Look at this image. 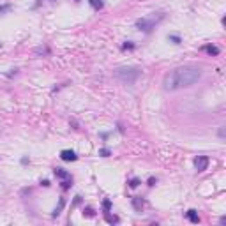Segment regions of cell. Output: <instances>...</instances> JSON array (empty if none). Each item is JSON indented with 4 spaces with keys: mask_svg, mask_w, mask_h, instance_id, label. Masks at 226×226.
Instances as JSON below:
<instances>
[{
    "mask_svg": "<svg viewBox=\"0 0 226 226\" xmlns=\"http://www.w3.org/2000/svg\"><path fill=\"white\" fill-rule=\"evenodd\" d=\"M202 78V69L196 65H182V67L173 69L172 73H168L162 80L164 90H178L184 87H191Z\"/></svg>",
    "mask_w": 226,
    "mask_h": 226,
    "instance_id": "6da1fadb",
    "label": "cell"
},
{
    "mask_svg": "<svg viewBox=\"0 0 226 226\" xmlns=\"http://www.w3.org/2000/svg\"><path fill=\"white\" fill-rule=\"evenodd\" d=\"M113 74H115V78H117L118 81H122V83H126V85H131L140 78L141 71L138 67H118V69H115Z\"/></svg>",
    "mask_w": 226,
    "mask_h": 226,
    "instance_id": "7a4b0ae2",
    "label": "cell"
},
{
    "mask_svg": "<svg viewBox=\"0 0 226 226\" xmlns=\"http://www.w3.org/2000/svg\"><path fill=\"white\" fill-rule=\"evenodd\" d=\"M159 20H162V14H159L157 18L156 16H150V18H141V20L136 21L138 30H143V32H150V30L159 23Z\"/></svg>",
    "mask_w": 226,
    "mask_h": 226,
    "instance_id": "3957f363",
    "label": "cell"
},
{
    "mask_svg": "<svg viewBox=\"0 0 226 226\" xmlns=\"http://www.w3.org/2000/svg\"><path fill=\"white\" fill-rule=\"evenodd\" d=\"M194 166H196L198 172H205L207 166H208V157H207V156H198V157L194 159Z\"/></svg>",
    "mask_w": 226,
    "mask_h": 226,
    "instance_id": "277c9868",
    "label": "cell"
},
{
    "mask_svg": "<svg viewBox=\"0 0 226 226\" xmlns=\"http://www.w3.org/2000/svg\"><path fill=\"white\" fill-rule=\"evenodd\" d=\"M60 157H62V161H76L78 156H76L73 150H62V152H60Z\"/></svg>",
    "mask_w": 226,
    "mask_h": 226,
    "instance_id": "5b68a950",
    "label": "cell"
},
{
    "mask_svg": "<svg viewBox=\"0 0 226 226\" xmlns=\"http://www.w3.org/2000/svg\"><path fill=\"white\" fill-rule=\"evenodd\" d=\"M55 177L62 178V180H69V178H71V175H69L65 170H62V168H55Z\"/></svg>",
    "mask_w": 226,
    "mask_h": 226,
    "instance_id": "8992f818",
    "label": "cell"
},
{
    "mask_svg": "<svg viewBox=\"0 0 226 226\" xmlns=\"http://www.w3.org/2000/svg\"><path fill=\"white\" fill-rule=\"evenodd\" d=\"M186 216H187V219H189L191 223H194V224H198V223H200V216H198L196 210H189Z\"/></svg>",
    "mask_w": 226,
    "mask_h": 226,
    "instance_id": "52a82bcc",
    "label": "cell"
},
{
    "mask_svg": "<svg viewBox=\"0 0 226 226\" xmlns=\"http://www.w3.org/2000/svg\"><path fill=\"white\" fill-rule=\"evenodd\" d=\"M143 205H145V202H143L141 198H133V207H134V210H138V212H141V208H143Z\"/></svg>",
    "mask_w": 226,
    "mask_h": 226,
    "instance_id": "ba28073f",
    "label": "cell"
},
{
    "mask_svg": "<svg viewBox=\"0 0 226 226\" xmlns=\"http://www.w3.org/2000/svg\"><path fill=\"white\" fill-rule=\"evenodd\" d=\"M207 51V53L208 55H214V57H216V55H219V48H217V46H212V44H207L205 48H203Z\"/></svg>",
    "mask_w": 226,
    "mask_h": 226,
    "instance_id": "9c48e42d",
    "label": "cell"
},
{
    "mask_svg": "<svg viewBox=\"0 0 226 226\" xmlns=\"http://www.w3.org/2000/svg\"><path fill=\"white\" fill-rule=\"evenodd\" d=\"M64 205H65V200H64V198H60L59 207H57V208H55V210H53V214H51V216H53V217H57V216H59L60 212H62V208H64Z\"/></svg>",
    "mask_w": 226,
    "mask_h": 226,
    "instance_id": "30bf717a",
    "label": "cell"
},
{
    "mask_svg": "<svg viewBox=\"0 0 226 226\" xmlns=\"http://www.w3.org/2000/svg\"><path fill=\"white\" fill-rule=\"evenodd\" d=\"M89 2L94 9H101V7H103V0H89Z\"/></svg>",
    "mask_w": 226,
    "mask_h": 226,
    "instance_id": "8fae6325",
    "label": "cell"
},
{
    "mask_svg": "<svg viewBox=\"0 0 226 226\" xmlns=\"http://www.w3.org/2000/svg\"><path fill=\"white\" fill-rule=\"evenodd\" d=\"M103 208H104V212H110V210H111V202H110V200H104V202H103Z\"/></svg>",
    "mask_w": 226,
    "mask_h": 226,
    "instance_id": "7c38bea8",
    "label": "cell"
},
{
    "mask_svg": "<svg viewBox=\"0 0 226 226\" xmlns=\"http://www.w3.org/2000/svg\"><path fill=\"white\" fill-rule=\"evenodd\" d=\"M106 221L113 224V223H118V217H117V216H110V214H106Z\"/></svg>",
    "mask_w": 226,
    "mask_h": 226,
    "instance_id": "4fadbf2b",
    "label": "cell"
},
{
    "mask_svg": "<svg viewBox=\"0 0 226 226\" xmlns=\"http://www.w3.org/2000/svg\"><path fill=\"white\" fill-rule=\"evenodd\" d=\"M138 186H140V180H138V178H131V180H129V187L134 189V187H138Z\"/></svg>",
    "mask_w": 226,
    "mask_h": 226,
    "instance_id": "5bb4252c",
    "label": "cell"
},
{
    "mask_svg": "<svg viewBox=\"0 0 226 226\" xmlns=\"http://www.w3.org/2000/svg\"><path fill=\"white\" fill-rule=\"evenodd\" d=\"M168 39L173 41L175 44H178V43H180V37H178V35H168Z\"/></svg>",
    "mask_w": 226,
    "mask_h": 226,
    "instance_id": "9a60e30c",
    "label": "cell"
},
{
    "mask_svg": "<svg viewBox=\"0 0 226 226\" xmlns=\"http://www.w3.org/2000/svg\"><path fill=\"white\" fill-rule=\"evenodd\" d=\"M99 154H101L103 157H108V156H110L111 152H110V148H101V152H99Z\"/></svg>",
    "mask_w": 226,
    "mask_h": 226,
    "instance_id": "2e32d148",
    "label": "cell"
},
{
    "mask_svg": "<svg viewBox=\"0 0 226 226\" xmlns=\"http://www.w3.org/2000/svg\"><path fill=\"white\" fill-rule=\"evenodd\" d=\"M83 216L92 217V216H94V210H92V208H85V210H83Z\"/></svg>",
    "mask_w": 226,
    "mask_h": 226,
    "instance_id": "e0dca14e",
    "label": "cell"
},
{
    "mask_svg": "<svg viewBox=\"0 0 226 226\" xmlns=\"http://www.w3.org/2000/svg\"><path fill=\"white\" fill-rule=\"evenodd\" d=\"M133 48H134V44H133V43H126V44L122 46V49H133Z\"/></svg>",
    "mask_w": 226,
    "mask_h": 226,
    "instance_id": "ac0fdd59",
    "label": "cell"
},
{
    "mask_svg": "<svg viewBox=\"0 0 226 226\" xmlns=\"http://www.w3.org/2000/svg\"><path fill=\"white\" fill-rule=\"evenodd\" d=\"M219 136H221V138H224V127H221V129H219Z\"/></svg>",
    "mask_w": 226,
    "mask_h": 226,
    "instance_id": "d6986e66",
    "label": "cell"
},
{
    "mask_svg": "<svg viewBox=\"0 0 226 226\" xmlns=\"http://www.w3.org/2000/svg\"><path fill=\"white\" fill-rule=\"evenodd\" d=\"M156 184V178H148V186H154Z\"/></svg>",
    "mask_w": 226,
    "mask_h": 226,
    "instance_id": "ffe728a7",
    "label": "cell"
}]
</instances>
